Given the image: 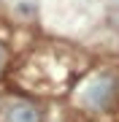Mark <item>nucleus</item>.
Returning a JSON list of instances; mask_svg holds the SVG:
<instances>
[{"label":"nucleus","instance_id":"nucleus-1","mask_svg":"<svg viewBox=\"0 0 119 122\" xmlns=\"http://www.w3.org/2000/svg\"><path fill=\"white\" fill-rule=\"evenodd\" d=\"M114 95H116V81L111 76L100 73V76H95L92 81L84 87L81 100L89 106V109H106V106H111Z\"/></svg>","mask_w":119,"mask_h":122},{"label":"nucleus","instance_id":"nucleus-2","mask_svg":"<svg viewBox=\"0 0 119 122\" xmlns=\"http://www.w3.org/2000/svg\"><path fill=\"white\" fill-rule=\"evenodd\" d=\"M3 119L5 122H41V111L27 100H14V103H8Z\"/></svg>","mask_w":119,"mask_h":122},{"label":"nucleus","instance_id":"nucleus-3","mask_svg":"<svg viewBox=\"0 0 119 122\" xmlns=\"http://www.w3.org/2000/svg\"><path fill=\"white\" fill-rule=\"evenodd\" d=\"M0 62H3V49H0Z\"/></svg>","mask_w":119,"mask_h":122}]
</instances>
